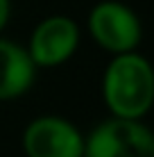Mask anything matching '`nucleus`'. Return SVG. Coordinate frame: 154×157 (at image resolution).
<instances>
[{
  "label": "nucleus",
  "mask_w": 154,
  "mask_h": 157,
  "mask_svg": "<svg viewBox=\"0 0 154 157\" xmlns=\"http://www.w3.org/2000/svg\"><path fill=\"white\" fill-rule=\"evenodd\" d=\"M102 98L111 116L143 121L154 107V66L136 50L113 55L102 75Z\"/></svg>",
  "instance_id": "nucleus-1"
},
{
  "label": "nucleus",
  "mask_w": 154,
  "mask_h": 157,
  "mask_svg": "<svg viewBox=\"0 0 154 157\" xmlns=\"http://www.w3.org/2000/svg\"><path fill=\"white\" fill-rule=\"evenodd\" d=\"M79 46V25L70 16L55 14L43 18L30 36L27 55L36 68H55L66 64Z\"/></svg>",
  "instance_id": "nucleus-5"
},
{
  "label": "nucleus",
  "mask_w": 154,
  "mask_h": 157,
  "mask_svg": "<svg viewBox=\"0 0 154 157\" xmlns=\"http://www.w3.org/2000/svg\"><path fill=\"white\" fill-rule=\"evenodd\" d=\"M84 157H154V132L141 121L109 116L84 137Z\"/></svg>",
  "instance_id": "nucleus-2"
},
{
  "label": "nucleus",
  "mask_w": 154,
  "mask_h": 157,
  "mask_svg": "<svg viewBox=\"0 0 154 157\" xmlns=\"http://www.w3.org/2000/svg\"><path fill=\"white\" fill-rule=\"evenodd\" d=\"M25 157H84V134L61 116H36L23 130Z\"/></svg>",
  "instance_id": "nucleus-4"
},
{
  "label": "nucleus",
  "mask_w": 154,
  "mask_h": 157,
  "mask_svg": "<svg viewBox=\"0 0 154 157\" xmlns=\"http://www.w3.org/2000/svg\"><path fill=\"white\" fill-rule=\"evenodd\" d=\"M36 66L27 48L0 36V100H14L27 94L34 84Z\"/></svg>",
  "instance_id": "nucleus-6"
},
{
  "label": "nucleus",
  "mask_w": 154,
  "mask_h": 157,
  "mask_svg": "<svg viewBox=\"0 0 154 157\" xmlns=\"http://www.w3.org/2000/svg\"><path fill=\"white\" fill-rule=\"evenodd\" d=\"M88 32L93 41L111 55H123L138 48L143 25L136 12L118 0H102L88 14Z\"/></svg>",
  "instance_id": "nucleus-3"
},
{
  "label": "nucleus",
  "mask_w": 154,
  "mask_h": 157,
  "mask_svg": "<svg viewBox=\"0 0 154 157\" xmlns=\"http://www.w3.org/2000/svg\"><path fill=\"white\" fill-rule=\"evenodd\" d=\"M9 16H12V0H0V32L7 28Z\"/></svg>",
  "instance_id": "nucleus-7"
}]
</instances>
